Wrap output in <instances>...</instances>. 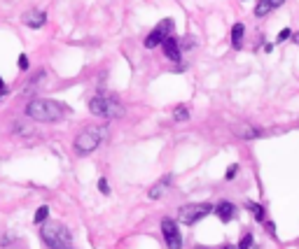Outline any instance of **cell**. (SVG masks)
<instances>
[{
  "instance_id": "cell-10",
  "label": "cell",
  "mask_w": 299,
  "mask_h": 249,
  "mask_svg": "<svg viewBox=\"0 0 299 249\" xmlns=\"http://www.w3.org/2000/svg\"><path fill=\"white\" fill-rule=\"evenodd\" d=\"M171 180H173V177H171V175H166L164 180H161V182H157V184H154L152 189H150V193H147V196L152 198V200H157V198H161V196H164V193H166V187H169V184H171Z\"/></svg>"
},
{
  "instance_id": "cell-5",
  "label": "cell",
  "mask_w": 299,
  "mask_h": 249,
  "mask_svg": "<svg viewBox=\"0 0 299 249\" xmlns=\"http://www.w3.org/2000/svg\"><path fill=\"white\" fill-rule=\"evenodd\" d=\"M210 212H213V205H210V203H190V205H183V207L178 210V221H180V224H187V226H194L197 221L206 219Z\"/></svg>"
},
{
  "instance_id": "cell-21",
  "label": "cell",
  "mask_w": 299,
  "mask_h": 249,
  "mask_svg": "<svg viewBox=\"0 0 299 249\" xmlns=\"http://www.w3.org/2000/svg\"><path fill=\"white\" fill-rule=\"evenodd\" d=\"M288 38H290V28H283V30H281V33H278V42H285V40H288Z\"/></svg>"
},
{
  "instance_id": "cell-22",
  "label": "cell",
  "mask_w": 299,
  "mask_h": 249,
  "mask_svg": "<svg viewBox=\"0 0 299 249\" xmlns=\"http://www.w3.org/2000/svg\"><path fill=\"white\" fill-rule=\"evenodd\" d=\"M19 68H21V70L28 68V59H26V54H21V56H19Z\"/></svg>"
},
{
  "instance_id": "cell-20",
  "label": "cell",
  "mask_w": 299,
  "mask_h": 249,
  "mask_svg": "<svg viewBox=\"0 0 299 249\" xmlns=\"http://www.w3.org/2000/svg\"><path fill=\"white\" fill-rule=\"evenodd\" d=\"M99 191H100V193H105V196L110 193V187H107V180H105V177H100V180H99Z\"/></svg>"
},
{
  "instance_id": "cell-14",
  "label": "cell",
  "mask_w": 299,
  "mask_h": 249,
  "mask_svg": "<svg viewBox=\"0 0 299 249\" xmlns=\"http://www.w3.org/2000/svg\"><path fill=\"white\" fill-rule=\"evenodd\" d=\"M271 0H260V2H257V5H255V16H267V14H271Z\"/></svg>"
},
{
  "instance_id": "cell-3",
  "label": "cell",
  "mask_w": 299,
  "mask_h": 249,
  "mask_svg": "<svg viewBox=\"0 0 299 249\" xmlns=\"http://www.w3.org/2000/svg\"><path fill=\"white\" fill-rule=\"evenodd\" d=\"M89 110H92V114L100 117V119H119V117H124V105L112 98H107V96L92 98L89 100Z\"/></svg>"
},
{
  "instance_id": "cell-23",
  "label": "cell",
  "mask_w": 299,
  "mask_h": 249,
  "mask_svg": "<svg viewBox=\"0 0 299 249\" xmlns=\"http://www.w3.org/2000/svg\"><path fill=\"white\" fill-rule=\"evenodd\" d=\"M267 231H269L271 235L276 233V226H274V221H267Z\"/></svg>"
},
{
  "instance_id": "cell-18",
  "label": "cell",
  "mask_w": 299,
  "mask_h": 249,
  "mask_svg": "<svg viewBox=\"0 0 299 249\" xmlns=\"http://www.w3.org/2000/svg\"><path fill=\"white\" fill-rule=\"evenodd\" d=\"M253 235H250V233H246V235H243V238H241V242H238V249H250V247H253Z\"/></svg>"
},
{
  "instance_id": "cell-9",
  "label": "cell",
  "mask_w": 299,
  "mask_h": 249,
  "mask_svg": "<svg viewBox=\"0 0 299 249\" xmlns=\"http://www.w3.org/2000/svg\"><path fill=\"white\" fill-rule=\"evenodd\" d=\"M164 54H166V59H171V61H180V45H178V38H169L164 42Z\"/></svg>"
},
{
  "instance_id": "cell-19",
  "label": "cell",
  "mask_w": 299,
  "mask_h": 249,
  "mask_svg": "<svg viewBox=\"0 0 299 249\" xmlns=\"http://www.w3.org/2000/svg\"><path fill=\"white\" fill-rule=\"evenodd\" d=\"M236 175H238V166H236V163H234V166H229V168H227V173H224V180H234Z\"/></svg>"
},
{
  "instance_id": "cell-24",
  "label": "cell",
  "mask_w": 299,
  "mask_h": 249,
  "mask_svg": "<svg viewBox=\"0 0 299 249\" xmlns=\"http://www.w3.org/2000/svg\"><path fill=\"white\" fill-rule=\"evenodd\" d=\"M283 2H285V0H271V7L276 9V7H281V5H283Z\"/></svg>"
},
{
  "instance_id": "cell-25",
  "label": "cell",
  "mask_w": 299,
  "mask_h": 249,
  "mask_svg": "<svg viewBox=\"0 0 299 249\" xmlns=\"http://www.w3.org/2000/svg\"><path fill=\"white\" fill-rule=\"evenodd\" d=\"M192 249H210V247H203V245H194Z\"/></svg>"
},
{
  "instance_id": "cell-8",
  "label": "cell",
  "mask_w": 299,
  "mask_h": 249,
  "mask_svg": "<svg viewBox=\"0 0 299 249\" xmlns=\"http://www.w3.org/2000/svg\"><path fill=\"white\" fill-rule=\"evenodd\" d=\"M23 23H26V26H31V28H42V26L47 23V14H45V12H40V9L26 12V14H23Z\"/></svg>"
},
{
  "instance_id": "cell-12",
  "label": "cell",
  "mask_w": 299,
  "mask_h": 249,
  "mask_svg": "<svg viewBox=\"0 0 299 249\" xmlns=\"http://www.w3.org/2000/svg\"><path fill=\"white\" fill-rule=\"evenodd\" d=\"M243 33H246V28H243V23H234V28H231V45L241 47V42H243Z\"/></svg>"
},
{
  "instance_id": "cell-2",
  "label": "cell",
  "mask_w": 299,
  "mask_h": 249,
  "mask_svg": "<svg viewBox=\"0 0 299 249\" xmlns=\"http://www.w3.org/2000/svg\"><path fill=\"white\" fill-rule=\"evenodd\" d=\"M40 238L49 249H73V235L61 221H47L40 226Z\"/></svg>"
},
{
  "instance_id": "cell-16",
  "label": "cell",
  "mask_w": 299,
  "mask_h": 249,
  "mask_svg": "<svg viewBox=\"0 0 299 249\" xmlns=\"http://www.w3.org/2000/svg\"><path fill=\"white\" fill-rule=\"evenodd\" d=\"M47 219H49V207H47V205H40L38 210H35V217H33V221L42 226Z\"/></svg>"
},
{
  "instance_id": "cell-11",
  "label": "cell",
  "mask_w": 299,
  "mask_h": 249,
  "mask_svg": "<svg viewBox=\"0 0 299 249\" xmlns=\"http://www.w3.org/2000/svg\"><path fill=\"white\" fill-rule=\"evenodd\" d=\"M215 214H217L222 221H229L231 217H234V205H231L229 200H222V203L215 205Z\"/></svg>"
},
{
  "instance_id": "cell-15",
  "label": "cell",
  "mask_w": 299,
  "mask_h": 249,
  "mask_svg": "<svg viewBox=\"0 0 299 249\" xmlns=\"http://www.w3.org/2000/svg\"><path fill=\"white\" fill-rule=\"evenodd\" d=\"M246 207L257 221H264V207H262L260 203H246Z\"/></svg>"
},
{
  "instance_id": "cell-13",
  "label": "cell",
  "mask_w": 299,
  "mask_h": 249,
  "mask_svg": "<svg viewBox=\"0 0 299 249\" xmlns=\"http://www.w3.org/2000/svg\"><path fill=\"white\" fill-rule=\"evenodd\" d=\"M236 135L243 137V140H255V137L264 135V130L262 128H241V130H236Z\"/></svg>"
},
{
  "instance_id": "cell-17",
  "label": "cell",
  "mask_w": 299,
  "mask_h": 249,
  "mask_svg": "<svg viewBox=\"0 0 299 249\" xmlns=\"http://www.w3.org/2000/svg\"><path fill=\"white\" fill-rule=\"evenodd\" d=\"M173 117H176V121H187L190 119V110H187V105H178L176 110H173Z\"/></svg>"
},
{
  "instance_id": "cell-4",
  "label": "cell",
  "mask_w": 299,
  "mask_h": 249,
  "mask_svg": "<svg viewBox=\"0 0 299 249\" xmlns=\"http://www.w3.org/2000/svg\"><path fill=\"white\" fill-rule=\"evenodd\" d=\"M100 140H103V128H87L75 137L73 147H75L77 156H89V154L99 149Z\"/></svg>"
},
{
  "instance_id": "cell-1",
  "label": "cell",
  "mask_w": 299,
  "mask_h": 249,
  "mask_svg": "<svg viewBox=\"0 0 299 249\" xmlns=\"http://www.w3.org/2000/svg\"><path fill=\"white\" fill-rule=\"evenodd\" d=\"M70 107L59 103V100L52 98H35L26 105V114L31 117L33 121H40V124H52V121H61L63 117H68Z\"/></svg>"
},
{
  "instance_id": "cell-7",
  "label": "cell",
  "mask_w": 299,
  "mask_h": 249,
  "mask_svg": "<svg viewBox=\"0 0 299 249\" xmlns=\"http://www.w3.org/2000/svg\"><path fill=\"white\" fill-rule=\"evenodd\" d=\"M171 30H173V21H171V19H164V21L145 38V47L147 49H154L157 45H164V42L171 38Z\"/></svg>"
},
{
  "instance_id": "cell-6",
  "label": "cell",
  "mask_w": 299,
  "mask_h": 249,
  "mask_svg": "<svg viewBox=\"0 0 299 249\" xmlns=\"http://www.w3.org/2000/svg\"><path fill=\"white\" fill-rule=\"evenodd\" d=\"M161 233H164V242L169 249H183V235L178 231V221H173L171 217L161 219Z\"/></svg>"
},
{
  "instance_id": "cell-27",
  "label": "cell",
  "mask_w": 299,
  "mask_h": 249,
  "mask_svg": "<svg viewBox=\"0 0 299 249\" xmlns=\"http://www.w3.org/2000/svg\"><path fill=\"white\" fill-rule=\"evenodd\" d=\"M224 249H238V247H231V245H227V247H224Z\"/></svg>"
},
{
  "instance_id": "cell-26",
  "label": "cell",
  "mask_w": 299,
  "mask_h": 249,
  "mask_svg": "<svg viewBox=\"0 0 299 249\" xmlns=\"http://www.w3.org/2000/svg\"><path fill=\"white\" fill-rule=\"evenodd\" d=\"M0 91H5V82H2V77H0Z\"/></svg>"
}]
</instances>
